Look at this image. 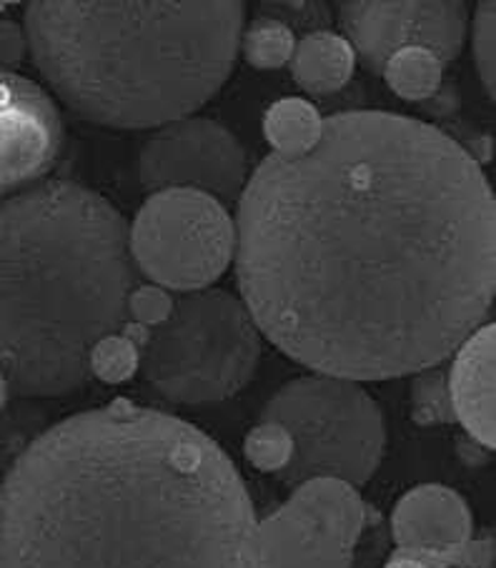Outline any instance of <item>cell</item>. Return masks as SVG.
<instances>
[{"label": "cell", "instance_id": "27", "mask_svg": "<svg viewBox=\"0 0 496 568\" xmlns=\"http://www.w3.org/2000/svg\"><path fill=\"white\" fill-rule=\"evenodd\" d=\"M494 564V544L492 538H472L454 558V568H492Z\"/></svg>", "mask_w": 496, "mask_h": 568}, {"label": "cell", "instance_id": "6", "mask_svg": "<svg viewBox=\"0 0 496 568\" xmlns=\"http://www.w3.org/2000/svg\"><path fill=\"white\" fill-rule=\"evenodd\" d=\"M261 420L289 430L294 456L279 474L296 488L311 478L364 486L382 464L386 428L382 408L354 381L304 376L279 388Z\"/></svg>", "mask_w": 496, "mask_h": 568}, {"label": "cell", "instance_id": "19", "mask_svg": "<svg viewBox=\"0 0 496 568\" xmlns=\"http://www.w3.org/2000/svg\"><path fill=\"white\" fill-rule=\"evenodd\" d=\"M48 428V416L28 400L8 404L0 410V481L21 458L23 450Z\"/></svg>", "mask_w": 496, "mask_h": 568}, {"label": "cell", "instance_id": "18", "mask_svg": "<svg viewBox=\"0 0 496 568\" xmlns=\"http://www.w3.org/2000/svg\"><path fill=\"white\" fill-rule=\"evenodd\" d=\"M239 48L243 58L259 71H276L294 55L296 33H291L276 18L259 16L256 21L249 23V28H243Z\"/></svg>", "mask_w": 496, "mask_h": 568}, {"label": "cell", "instance_id": "1", "mask_svg": "<svg viewBox=\"0 0 496 568\" xmlns=\"http://www.w3.org/2000/svg\"><path fill=\"white\" fill-rule=\"evenodd\" d=\"M233 231L249 316L318 376L422 374L492 311V185L459 141L408 115L336 113L311 149L266 155Z\"/></svg>", "mask_w": 496, "mask_h": 568}, {"label": "cell", "instance_id": "17", "mask_svg": "<svg viewBox=\"0 0 496 568\" xmlns=\"http://www.w3.org/2000/svg\"><path fill=\"white\" fill-rule=\"evenodd\" d=\"M444 65L429 51L406 48L388 58L384 65V78L392 91L404 101H429L442 88Z\"/></svg>", "mask_w": 496, "mask_h": 568}, {"label": "cell", "instance_id": "12", "mask_svg": "<svg viewBox=\"0 0 496 568\" xmlns=\"http://www.w3.org/2000/svg\"><path fill=\"white\" fill-rule=\"evenodd\" d=\"M354 551L284 504L256 526V568H352Z\"/></svg>", "mask_w": 496, "mask_h": 568}, {"label": "cell", "instance_id": "7", "mask_svg": "<svg viewBox=\"0 0 496 568\" xmlns=\"http://www.w3.org/2000/svg\"><path fill=\"white\" fill-rule=\"evenodd\" d=\"M233 246L226 205L199 191L153 193L129 225L135 271L163 291L211 288L233 261Z\"/></svg>", "mask_w": 496, "mask_h": 568}, {"label": "cell", "instance_id": "11", "mask_svg": "<svg viewBox=\"0 0 496 568\" xmlns=\"http://www.w3.org/2000/svg\"><path fill=\"white\" fill-rule=\"evenodd\" d=\"M472 511L446 486L412 488L392 514V536L398 551L416 554L432 568H454V558L472 541Z\"/></svg>", "mask_w": 496, "mask_h": 568}, {"label": "cell", "instance_id": "20", "mask_svg": "<svg viewBox=\"0 0 496 568\" xmlns=\"http://www.w3.org/2000/svg\"><path fill=\"white\" fill-rule=\"evenodd\" d=\"M139 366L141 351L129 338H123L121 333H111V336L101 338L89 356L91 378H99L103 384H123V381L135 376Z\"/></svg>", "mask_w": 496, "mask_h": 568}, {"label": "cell", "instance_id": "25", "mask_svg": "<svg viewBox=\"0 0 496 568\" xmlns=\"http://www.w3.org/2000/svg\"><path fill=\"white\" fill-rule=\"evenodd\" d=\"M261 16L276 18L291 33L306 31V36H311L328 31L331 26V13L324 3H266Z\"/></svg>", "mask_w": 496, "mask_h": 568}, {"label": "cell", "instance_id": "2", "mask_svg": "<svg viewBox=\"0 0 496 568\" xmlns=\"http://www.w3.org/2000/svg\"><path fill=\"white\" fill-rule=\"evenodd\" d=\"M256 526L216 440L123 398L48 426L0 481V568H256Z\"/></svg>", "mask_w": 496, "mask_h": 568}, {"label": "cell", "instance_id": "23", "mask_svg": "<svg viewBox=\"0 0 496 568\" xmlns=\"http://www.w3.org/2000/svg\"><path fill=\"white\" fill-rule=\"evenodd\" d=\"M494 3H482L474 13L472 23V48H474V63L479 81L484 83V91L494 95L496 88V51H494Z\"/></svg>", "mask_w": 496, "mask_h": 568}, {"label": "cell", "instance_id": "26", "mask_svg": "<svg viewBox=\"0 0 496 568\" xmlns=\"http://www.w3.org/2000/svg\"><path fill=\"white\" fill-rule=\"evenodd\" d=\"M28 53L23 28L13 21H0V71L18 65Z\"/></svg>", "mask_w": 496, "mask_h": 568}, {"label": "cell", "instance_id": "4", "mask_svg": "<svg viewBox=\"0 0 496 568\" xmlns=\"http://www.w3.org/2000/svg\"><path fill=\"white\" fill-rule=\"evenodd\" d=\"M28 51L58 98L119 131L189 119L229 81L243 3H28Z\"/></svg>", "mask_w": 496, "mask_h": 568}, {"label": "cell", "instance_id": "16", "mask_svg": "<svg viewBox=\"0 0 496 568\" xmlns=\"http://www.w3.org/2000/svg\"><path fill=\"white\" fill-rule=\"evenodd\" d=\"M264 133L266 141L274 145V153H301L316 143L321 115L308 101L284 98L266 111Z\"/></svg>", "mask_w": 496, "mask_h": 568}, {"label": "cell", "instance_id": "28", "mask_svg": "<svg viewBox=\"0 0 496 568\" xmlns=\"http://www.w3.org/2000/svg\"><path fill=\"white\" fill-rule=\"evenodd\" d=\"M384 568H432L429 564L419 558L416 554H406V551H396Z\"/></svg>", "mask_w": 496, "mask_h": 568}, {"label": "cell", "instance_id": "21", "mask_svg": "<svg viewBox=\"0 0 496 568\" xmlns=\"http://www.w3.org/2000/svg\"><path fill=\"white\" fill-rule=\"evenodd\" d=\"M243 454H246L249 464L259 468V471L279 476L289 466L291 456H294V444H291L286 428L261 420L243 440Z\"/></svg>", "mask_w": 496, "mask_h": 568}, {"label": "cell", "instance_id": "5", "mask_svg": "<svg viewBox=\"0 0 496 568\" xmlns=\"http://www.w3.org/2000/svg\"><path fill=\"white\" fill-rule=\"evenodd\" d=\"M259 361L261 336L246 306L229 291L203 288L183 293L151 331L139 371L171 404L203 406L236 396Z\"/></svg>", "mask_w": 496, "mask_h": 568}, {"label": "cell", "instance_id": "22", "mask_svg": "<svg viewBox=\"0 0 496 568\" xmlns=\"http://www.w3.org/2000/svg\"><path fill=\"white\" fill-rule=\"evenodd\" d=\"M414 418L419 424H449L454 420L452 398H449V381L446 371L439 366L426 368L416 374L414 381Z\"/></svg>", "mask_w": 496, "mask_h": 568}, {"label": "cell", "instance_id": "8", "mask_svg": "<svg viewBox=\"0 0 496 568\" xmlns=\"http://www.w3.org/2000/svg\"><path fill=\"white\" fill-rule=\"evenodd\" d=\"M139 179L145 191H199L236 201L249 181V155L236 135L211 119H181L143 145Z\"/></svg>", "mask_w": 496, "mask_h": 568}, {"label": "cell", "instance_id": "9", "mask_svg": "<svg viewBox=\"0 0 496 568\" xmlns=\"http://www.w3.org/2000/svg\"><path fill=\"white\" fill-rule=\"evenodd\" d=\"M346 43L366 68L382 73L388 58L406 48L429 51L442 65L452 63L462 53L466 26L464 3H424V0H352L338 6Z\"/></svg>", "mask_w": 496, "mask_h": 568}, {"label": "cell", "instance_id": "13", "mask_svg": "<svg viewBox=\"0 0 496 568\" xmlns=\"http://www.w3.org/2000/svg\"><path fill=\"white\" fill-rule=\"evenodd\" d=\"M454 420L484 448H494V326L486 323L456 348L446 374Z\"/></svg>", "mask_w": 496, "mask_h": 568}, {"label": "cell", "instance_id": "14", "mask_svg": "<svg viewBox=\"0 0 496 568\" xmlns=\"http://www.w3.org/2000/svg\"><path fill=\"white\" fill-rule=\"evenodd\" d=\"M286 504L314 521L334 541L354 551L366 524V508L354 486L338 478H311L294 488Z\"/></svg>", "mask_w": 496, "mask_h": 568}, {"label": "cell", "instance_id": "29", "mask_svg": "<svg viewBox=\"0 0 496 568\" xmlns=\"http://www.w3.org/2000/svg\"><path fill=\"white\" fill-rule=\"evenodd\" d=\"M8 404H11V388H8L6 378L0 376V410H3Z\"/></svg>", "mask_w": 496, "mask_h": 568}, {"label": "cell", "instance_id": "10", "mask_svg": "<svg viewBox=\"0 0 496 568\" xmlns=\"http://www.w3.org/2000/svg\"><path fill=\"white\" fill-rule=\"evenodd\" d=\"M63 123L43 88L0 71V199L31 189L55 163Z\"/></svg>", "mask_w": 496, "mask_h": 568}, {"label": "cell", "instance_id": "24", "mask_svg": "<svg viewBox=\"0 0 496 568\" xmlns=\"http://www.w3.org/2000/svg\"><path fill=\"white\" fill-rule=\"evenodd\" d=\"M173 303H176V298L169 291L145 283V286H135L131 291L129 303H125V318L153 331L171 316Z\"/></svg>", "mask_w": 496, "mask_h": 568}, {"label": "cell", "instance_id": "3", "mask_svg": "<svg viewBox=\"0 0 496 568\" xmlns=\"http://www.w3.org/2000/svg\"><path fill=\"white\" fill-rule=\"evenodd\" d=\"M135 286L129 223L101 193L43 181L0 199V376L11 394L89 384L91 351L119 333Z\"/></svg>", "mask_w": 496, "mask_h": 568}, {"label": "cell", "instance_id": "15", "mask_svg": "<svg viewBox=\"0 0 496 568\" xmlns=\"http://www.w3.org/2000/svg\"><path fill=\"white\" fill-rule=\"evenodd\" d=\"M291 75L311 95H331L352 81L356 55L344 36L331 31L304 36L291 55Z\"/></svg>", "mask_w": 496, "mask_h": 568}]
</instances>
